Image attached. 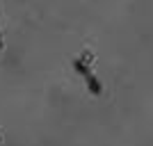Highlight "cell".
<instances>
[{"mask_svg": "<svg viewBox=\"0 0 153 146\" xmlns=\"http://www.w3.org/2000/svg\"><path fill=\"white\" fill-rule=\"evenodd\" d=\"M73 69H76L78 73L85 78V82H87V87H89L91 94H94V96L101 94V89H103V87H101V82H98V80L91 76V71H89V66L85 64V59H76V62H73Z\"/></svg>", "mask_w": 153, "mask_h": 146, "instance_id": "6da1fadb", "label": "cell"}, {"mask_svg": "<svg viewBox=\"0 0 153 146\" xmlns=\"http://www.w3.org/2000/svg\"><path fill=\"white\" fill-rule=\"evenodd\" d=\"M0 48H2V39H0Z\"/></svg>", "mask_w": 153, "mask_h": 146, "instance_id": "7a4b0ae2", "label": "cell"}]
</instances>
